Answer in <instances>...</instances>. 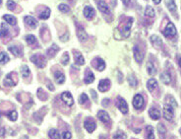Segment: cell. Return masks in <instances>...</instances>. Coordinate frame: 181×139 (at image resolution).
Masks as SVG:
<instances>
[{
    "label": "cell",
    "instance_id": "obj_1",
    "mask_svg": "<svg viewBox=\"0 0 181 139\" xmlns=\"http://www.w3.org/2000/svg\"><path fill=\"white\" fill-rule=\"evenodd\" d=\"M133 19L132 18H127L126 19V22H123L119 25V31L122 34V36L124 38H128L130 35V29L132 26Z\"/></svg>",
    "mask_w": 181,
    "mask_h": 139
},
{
    "label": "cell",
    "instance_id": "obj_2",
    "mask_svg": "<svg viewBox=\"0 0 181 139\" xmlns=\"http://www.w3.org/2000/svg\"><path fill=\"white\" fill-rule=\"evenodd\" d=\"M31 60H32V62H34L37 67H39V68H44L45 64H46V60H45L44 55L40 53L34 54V55L31 57Z\"/></svg>",
    "mask_w": 181,
    "mask_h": 139
},
{
    "label": "cell",
    "instance_id": "obj_3",
    "mask_svg": "<svg viewBox=\"0 0 181 139\" xmlns=\"http://www.w3.org/2000/svg\"><path fill=\"white\" fill-rule=\"evenodd\" d=\"M18 82L17 74L15 72H11L6 76L5 80H4V85L12 87V86H15Z\"/></svg>",
    "mask_w": 181,
    "mask_h": 139
},
{
    "label": "cell",
    "instance_id": "obj_4",
    "mask_svg": "<svg viewBox=\"0 0 181 139\" xmlns=\"http://www.w3.org/2000/svg\"><path fill=\"white\" fill-rule=\"evenodd\" d=\"M163 35L167 38H172L176 35V28L173 25V23L169 22L166 25L165 29L163 30Z\"/></svg>",
    "mask_w": 181,
    "mask_h": 139
},
{
    "label": "cell",
    "instance_id": "obj_5",
    "mask_svg": "<svg viewBox=\"0 0 181 139\" xmlns=\"http://www.w3.org/2000/svg\"><path fill=\"white\" fill-rule=\"evenodd\" d=\"M163 116L166 121H171L173 116H174V112H173V108L170 105H164Z\"/></svg>",
    "mask_w": 181,
    "mask_h": 139
},
{
    "label": "cell",
    "instance_id": "obj_6",
    "mask_svg": "<svg viewBox=\"0 0 181 139\" xmlns=\"http://www.w3.org/2000/svg\"><path fill=\"white\" fill-rule=\"evenodd\" d=\"M92 64H93V66H94L96 69H97L99 71H102V70H104V68H105V62L102 60L101 58H99V57L95 58L94 60H93Z\"/></svg>",
    "mask_w": 181,
    "mask_h": 139
},
{
    "label": "cell",
    "instance_id": "obj_7",
    "mask_svg": "<svg viewBox=\"0 0 181 139\" xmlns=\"http://www.w3.org/2000/svg\"><path fill=\"white\" fill-rule=\"evenodd\" d=\"M133 106H134L135 109H142L143 106H144V98L142 97V95L137 94L133 99Z\"/></svg>",
    "mask_w": 181,
    "mask_h": 139
},
{
    "label": "cell",
    "instance_id": "obj_8",
    "mask_svg": "<svg viewBox=\"0 0 181 139\" xmlns=\"http://www.w3.org/2000/svg\"><path fill=\"white\" fill-rule=\"evenodd\" d=\"M133 50H134V57L136 61H137L138 63H142L143 59H144V53H143L141 49L139 47V45H135Z\"/></svg>",
    "mask_w": 181,
    "mask_h": 139
},
{
    "label": "cell",
    "instance_id": "obj_9",
    "mask_svg": "<svg viewBox=\"0 0 181 139\" xmlns=\"http://www.w3.org/2000/svg\"><path fill=\"white\" fill-rule=\"evenodd\" d=\"M61 99L64 103H65L67 106H73L74 104V100H73V97L72 95L70 94L69 92H64L62 95H61Z\"/></svg>",
    "mask_w": 181,
    "mask_h": 139
},
{
    "label": "cell",
    "instance_id": "obj_10",
    "mask_svg": "<svg viewBox=\"0 0 181 139\" xmlns=\"http://www.w3.org/2000/svg\"><path fill=\"white\" fill-rule=\"evenodd\" d=\"M118 102H117V107L123 114H127L128 112V105L125 102L124 99H122L121 97H118Z\"/></svg>",
    "mask_w": 181,
    "mask_h": 139
},
{
    "label": "cell",
    "instance_id": "obj_11",
    "mask_svg": "<svg viewBox=\"0 0 181 139\" xmlns=\"http://www.w3.org/2000/svg\"><path fill=\"white\" fill-rule=\"evenodd\" d=\"M84 126H85V128L88 130V132H93V131H95V129H96V127H97L96 123H95V121L90 118L86 119L85 123H84Z\"/></svg>",
    "mask_w": 181,
    "mask_h": 139
},
{
    "label": "cell",
    "instance_id": "obj_12",
    "mask_svg": "<svg viewBox=\"0 0 181 139\" xmlns=\"http://www.w3.org/2000/svg\"><path fill=\"white\" fill-rule=\"evenodd\" d=\"M95 15H96V11H95V9L93 8V7L86 6L84 8V16L88 19V20L93 19L95 17Z\"/></svg>",
    "mask_w": 181,
    "mask_h": 139
},
{
    "label": "cell",
    "instance_id": "obj_13",
    "mask_svg": "<svg viewBox=\"0 0 181 139\" xmlns=\"http://www.w3.org/2000/svg\"><path fill=\"white\" fill-rule=\"evenodd\" d=\"M110 88V81L108 79H103L99 83V90L101 92H105Z\"/></svg>",
    "mask_w": 181,
    "mask_h": 139
},
{
    "label": "cell",
    "instance_id": "obj_14",
    "mask_svg": "<svg viewBox=\"0 0 181 139\" xmlns=\"http://www.w3.org/2000/svg\"><path fill=\"white\" fill-rule=\"evenodd\" d=\"M24 21H25L26 25L29 26V27L32 28V29H35L37 25V20H35L34 17H32V16H26L25 18H24Z\"/></svg>",
    "mask_w": 181,
    "mask_h": 139
},
{
    "label": "cell",
    "instance_id": "obj_15",
    "mask_svg": "<svg viewBox=\"0 0 181 139\" xmlns=\"http://www.w3.org/2000/svg\"><path fill=\"white\" fill-rule=\"evenodd\" d=\"M73 53H74V60H75V63L78 64V65H83V64L85 63V59L82 54H81L78 50H73Z\"/></svg>",
    "mask_w": 181,
    "mask_h": 139
},
{
    "label": "cell",
    "instance_id": "obj_16",
    "mask_svg": "<svg viewBox=\"0 0 181 139\" xmlns=\"http://www.w3.org/2000/svg\"><path fill=\"white\" fill-rule=\"evenodd\" d=\"M95 80V76H94V73L92 72V71L90 70L89 68L86 69V72H85V78H84V81L86 84H90L92 82H94Z\"/></svg>",
    "mask_w": 181,
    "mask_h": 139
},
{
    "label": "cell",
    "instance_id": "obj_17",
    "mask_svg": "<svg viewBox=\"0 0 181 139\" xmlns=\"http://www.w3.org/2000/svg\"><path fill=\"white\" fill-rule=\"evenodd\" d=\"M54 78H55V81L58 84H62L65 81V75L60 70H57L54 72Z\"/></svg>",
    "mask_w": 181,
    "mask_h": 139
},
{
    "label": "cell",
    "instance_id": "obj_18",
    "mask_svg": "<svg viewBox=\"0 0 181 139\" xmlns=\"http://www.w3.org/2000/svg\"><path fill=\"white\" fill-rule=\"evenodd\" d=\"M149 114L150 116L152 117L153 119H154V121H158V119L161 117V112H159V111L157 108H151L149 111Z\"/></svg>",
    "mask_w": 181,
    "mask_h": 139
},
{
    "label": "cell",
    "instance_id": "obj_19",
    "mask_svg": "<svg viewBox=\"0 0 181 139\" xmlns=\"http://www.w3.org/2000/svg\"><path fill=\"white\" fill-rule=\"evenodd\" d=\"M147 88L148 90L150 91V92L153 93L154 90L158 88V82H157L156 79H150L149 81H148L147 83Z\"/></svg>",
    "mask_w": 181,
    "mask_h": 139
},
{
    "label": "cell",
    "instance_id": "obj_20",
    "mask_svg": "<svg viewBox=\"0 0 181 139\" xmlns=\"http://www.w3.org/2000/svg\"><path fill=\"white\" fill-rule=\"evenodd\" d=\"M97 117L99 118V121H101L102 123H108L109 121V116H108V114L106 112H104V111H99V112H97Z\"/></svg>",
    "mask_w": 181,
    "mask_h": 139
},
{
    "label": "cell",
    "instance_id": "obj_21",
    "mask_svg": "<svg viewBox=\"0 0 181 139\" xmlns=\"http://www.w3.org/2000/svg\"><path fill=\"white\" fill-rule=\"evenodd\" d=\"M58 50H59V47H57L55 44L52 45L51 47H49V49H47V51H46L47 56H48V57H53L57 53V51H58Z\"/></svg>",
    "mask_w": 181,
    "mask_h": 139
},
{
    "label": "cell",
    "instance_id": "obj_22",
    "mask_svg": "<svg viewBox=\"0 0 181 139\" xmlns=\"http://www.w3.org/2000/svg\"><path fill=\"white\" fill-rule=\"evenodd\" d=\"M3 19L6 21V23L10 24V25H12V26H16V24H17V19L12 15H8V14H6V15L3 16Z\"/></svg>",
    "mask_w": 181,
    "mask_h": 139
},
{
    "label": "cell",
    "instance_id": "obj_23",
    "mask_svg": "<svg viewBox=\"0 0 181 139\" xmlns=\"http://www.w3.org/2000/svg\"><path fill=\"white\" fill-rule=\"evenodd\" d=\"M49 15H50V9H49L48 7H45L44 9V11L40 12L39 14V19H42V20H46V19L49 18Z\"/></svg>",
    "mask_w": 181,
    "mask_h": 139
},
{
    "label": "cell",
    "instance_id": "obj_24",
    "mask_svg": "<svg viewBox=\"0 0 181 139\" xmlns=\"http://www.w3.org/2000/svg\"><path fill=\"white\" fill-rule=\"evenodd\" d=\"M26 40H27L28 45H35L37 47H39V45H37V40L34 35H28L27 37H26Z\"/></svg>",
    "mask_w": 181,
    "mask_h": 139
},
{
    "label": "cell",
    "instance_id": "obj_25",
    "mask_svg": "<svg viewBox=\"0 0 181 139\" xmlns=\"http://www.w3.org/2000/svg\"><path fill=\"white\" fill-rule=\"evenodd\" d=\"M161 80L163 81V82L164 84H169L171 82V76H170V74L167 72V71H165V72H163V73H161Z\"/></svg>",
    "mask_w": 181,
    "mask_h": 139
},
{
    "label": "cell",
    "instance_id": "obj_26",
    "mask_svg": "<svg viewBox=\"0 0 181 139\" xmlns=\"http://www.w3.org/2000/svg\"><path fill=\"white\" fill-rule=\"evenodd\" d=\"M166 6H167L168 10L170 12H172L173 14H175L176 12V4L174 2V0H165Z\"/></svg>",
    "mask_w": 181,
    "mask_h": 139
},
{
    "label": "cell",
    "instance_id": "obj_27",
    "mask_svg": "<svg viewBox=\"0 0 181 139\" xmlns=\"http://www.w3.org/2000/svg\"><path fill=\"white\" fill-rule=\"evenodd\" d=\"M158 131L159 133V138H161V139H165L166 129H165V126H164L163 123L158 124Z\"/></svg>",
    "mask_w": 181,
    "mask_h": 139
},
{
    "label": "cell",
    "instance_id": "obj_28",
    "mask_svg": "<svg viewBox=\"0 0 181 139\" xmlns=\"http://www.w3.org/2000/svg\"><path fill=\"white\" fill-rule=\"evenodd\" d=\"M147 70H148V73H149L150 75H154V74L157 73V68L152 61H149L147 63Z\"/></svg>",
    "mask_w": 181,
    "mask_h": 139
},
{
    "label": "cell",
    "instance_id": "obj_29",
    "mask_svg": "<svg viewBox=\"0 0 181 139\" xmlns=\"http://www.w3.org/2000/svg\"><path fill=\"white\" fill-rule=\"evenodd\" d=\"M146 139H154V128L151 125L146 126Z\"/></svg>",
    "mask_w": 181,
    "mask_h": 139
},
{
    "label": "cell",
    "instance_id": "obj_30",
    "mask_svg": "<svg viewBox=\"0 0 181 139\" xmlns=\"http://www.w3.org/2000/svg\"><path fill=\"white\" fill-rule=\"evenodd\" d=\"M151 42H152V44L154 45H156L157 47H161V45H163V40H161V39H159L158 36H156V35L151 37Z\"/></svg>",
    "mask_w": 181,
    "mask_h": 139
},
{
    "label": "cell",
    "instance_id": "obj_31",
    "mask_svg": "<svg viewBox=\"0 0 181 139\" xmlns=\"http://www.w3.org/2000/svg\"><path fill=\"white\" fill-rule=\"evenodd\" d=\"M97 6H99V10L101 12H103V13H108L109 12L108 6L106 5V3L104 1H99L97 2Z\"/></svg>",
    "mask_w": 181,
    "mask_h": 139
},
{
    "label": "cell",
    "instance_id": "obj_32",
    "mask_svg": "<svg viewBox=\"0 0 181 139\" xmlns=\"http://www.w3.org/2000/svg\"><path fill=\"white\" fill-rule=\"evenodd\" d=\"M77 36H78V38H79L80 40H86L88 39V35L86 34L85 31L83 30V29H81V28H78Z\"/></svg>",
    "mask_w": 181,
    "mask_h": 139
},
{
    "label": "cell",
    "instance_id": "obj_33",
    "mask_svg": "<svg viewBox=\"0 0 181 139\" xmlns=\"http://www.w3.org/2000/svg\"><path fill=\"white\" fill-rule=\"evenodd\" d=\"M8 49H9V51H11L12 53H13L15 56H20V55H22V54H21V50H20V49H19L18 47H16V45H12V47H8Z\"/></svg>",
    "mask_w": 181,
    "mask_h": 139
},
{
    "label": "cell",
    "instance_id": "obj_34",
    "mask_svg": "<svg viewBox=\"0 0 181 139\" xmlns=\"http://www.w3.org/2000/svg\"><path fill=\"white\" fill-rule=\"evenodd\" d=\"M6 116L12 121H17V118H18V114H17V112H16V111H10V112H8L6 114Z\"/></svg>",
    "mask_w": 181,
    "mask_h": 139
},
{
    "label": "cell",
    "instance_id": "obj_35",
    "mask_svg": "<svg viewBox=\"0 0 181 139\" xmlns=\"http://www.w3.org/2000/svg\"><path fill=\"white\" fill-rule=\"evenodd\" d=\"M21 74H22V76L24 78H28L29 76H30V69H29V67L27 65H23L22 68H21Z\"/></svg>",
    "mask_w": 181,
    "mask_h": 139
},
{
    "label": "cell",
    "instance_id": "obj_36",
    "mask_svg": "<svg viewBox=\"0 0 181 139\" xmlns=\"http://www.w3.org/2000/svg\"><path fill=\"white\" fill-rule=\"evenodd\" d=\"M8 28H7L6 24H1V30H0V37H6L8 35Z\"/></svg>",
    "mask_w": 181,
    "mask_h": 139
},
{
    "label": "cell",
    "instance_id": "obj_37",
    "mask_svg": "<svg viewBox=\"0 0 181 139\" xmlns=\"http://www.w3.org/2000/svg\"><path fill=\"white\" fill-rule=\"evenodd\" d=\"M37 97H39L42 101H45L47 99V94L42 89V88H39V89L37 90Z\"/></svg>",
    "mask_w": 181,
    "mask_h": 139
},
{
    "label": "cell",
    "instance_id": "obj_38",
    "mask_svg": "<svg viewBox=\"0 0 181 139\" xmlns=\"http://www.w3.org/2000/svg\"><path fill=\"white\" fill-rule=\"evenodd\" d=\"M48 135L51 139H59V132L56 129H51V130H49Z\"/></svg>",
    "mask_w": 181,
    "mask_h": 139
},
{
    "label": "cell",
    "instance_id": "obj_39",
    "mask_svg": "<svg viewBox=\"0 0 181 139\" xmlns=\"http://www.w3.org/2000/svg\"><path fill=\"white\" fill-rule=\"evenodd\" d=\"M128 82H129L130 86H132V87H136V86L138 85V81L134 75H129V77H128Z\"/></svg>",
    "mask_w": 181,
    "mask_h": 139
},
{
    "label": "cell",
    "instance_id": "obj_40",
    "mask_svg": "<svg viewBox=\"0 0 181 139\" xmlns=\"http://www.w3.org/2000/svg\"><path fill=\"white\" fill-rule=\"evenodd\" d=\"M9 61V56L5 52H0V64H4Z\"/></svg>",
    "mask_w": 181,
    "mask_h": 139
},
{
    "label": "cell",
    "instance_id": "obj_41",
    "mask_svg": "<svg viewBox=\"0 0 181 139\" xmlns=\"http://www.w3.org/2000/svg\"><path fill=\"white\" fill-rule=\"evenodd\" d=\"M145 14H146L147 16L149 17H154V10L153 8H152L151 6H147L146 7V10H145Z\"/></svg>",
    "mask_w": 181,
    "mask_h": 139
},
{
    "label": "cell",
    "instance_id": "obj_42",
    "mask_svg": "<svg viewBox=\"0 0 181 139\" xmlns=\"http://www.w3.org/2000/svg\"><path fill=\"white\" fill-rule=\"evenodd\" d=\"M113 139H126V135L125 133L121 132V131H117L116 133H114Z\"/></svg>",
    "mask_w": 181,
    "mask_h": 139
},
{
    "label": "cell",
    "instance_id": "obj_43",
    "mask_svg": "<svg viewBox=\"0 0 181 139\" xmlns=\"http://www.w3.org/2000/svg\"><path fill=\"white\" fill-rule=\"evenodd\" d=\"M58 9L61 12H63V13H67V12L70 11V8H69V6L66 5V4H60V5L58 6Z\"/></svg>",
    "mask_w": 181,
    "mask_h": 139
},
{
    "label": "cell",
    "instance_id": "obj_44",
    "mask_svg": "<svg viewBox=\"0 0 181 139\" xmlns=\"http://www.w3.org/2000/svg\"><path fill=\"white\" fill-rule=\"evenodd\" d=\"M79 102L80 104H86L87 102H89V98H88V96L86 94H82L79 98Z\"/></svg>",
    "mask_w": 181,
    "mask_h": 139
},
{
    "label": "cell",
    "instance_id": "obj_45",
    "mask_svg": "<svg viewBox=\"0 0 181 139\" xmlns=\"http://www.w3.org/2000/svg\"><path fill=\"white\" fill-rule=\"evenodd\" d=\"M61 62H62L63 65H67L68 62H69V54L67 52H65V53L63 54L62 58H61Z\"/></svg>",
    "mask_w": 181,
    "mask_h": 139
},
{
    "label": "cell",
    "instance_id": "obj_46",
    "mask_svg": "<svg viewBox=\"0 0 181 139\" xmlns=\"http://www.w3.org/2000/svg\"><path fill=\"white\" fill-rule=\"evenodd\" d=\"M7 7H8L9 10H14L16 7V3L14 1H12V0H8L7 1Z\"/></svg>",
    "mask_w": 181,
    "mask_h": 139
},
{
    "label": "cell",
    "instance_id": "obj_47",
    "mask_svg": "<svg viewBox=\"0 0 181 139\" xmlns=\"http://www.w3.org/2000/svg\"><path fill=\"white\" fill-rule=\"evenodd\" d=\"M71 137H72V135L69 131H64L62 133V139H71Z\"/></svg>",
    "mask_w": 181,
    "mask_h": 139
},
{
    "label": "cell",
    "instance_id": "obj_48",
    "mask_svg": "<svg viewBox=\"0 0 181 139\" xmlns=\"http://www.w3.org/2000/svg\"><path fill=\"white\" fill-rule=\"evenodd\" d=\"M109 104V100L108 99H104L103 101H102V106L103 107H108Z\"/></svg>",
    "mask_w": 181,
    "mask_h": 139
},
{
    "label": "cell",
    "instance_id": "obj_49",
    "mask_svg": "<svg viewBox=\"0 0 181 139\" xmlns=\"http://www.w3.org/2000/svg\"><path fill=\"white\" fill-rule=\"evenodd\" d=\"M47 87H48V89H49V90H51V91H53V90H54L53 85H52V84H50L49 82H47Z\"/></svg>",
    "mask_w": 181,
    "mask_h": 139
},
{
    "label": "cell",
    "instance_id": "obj_50",
    "mask_svg": "<svg viewBox=\"0 0 181 139\" xmlns=\"http://www.w3.org/2000/svg\"><path fill=\"white\" fill-rule=\"evenodd\" d=\"M4 135H5V129L1 128V129H0V136L2 137V136H4Z\"/></svg>",
    "mask_w": 181,
    "mask_h": 139
},
{
    "label": "cell",
    "instance_id": "obj_51",
    "mask_svg": "<svg viewBox=\"0 0 181 139\" xmlns=\"http://www.w3.org/2000/svg\"><path fill=\"white\" fill-rule=\"evenodd\" d=\"M130 1H131V0H122L123 4H124V5H125V6H128V5H129Z\"/></svg>",
    "mask_w": 181,
    "mask_h": 139
},
{
    "label": "cell",
    "instance_id": "obj_52",
    "mask_svg": "<svg viewBox=\"0 0 181 139\" xmlns=\"http://www.w3.org/2000/svg\"><path fill=\"white\" fill-rule=\"evenodd\" d=\"M90 93H92V95H93V97H94V99H97V94H96V92H95L94 90H92V91H90Z\"/></svg>",
    "mask_w": 181,
    "mask_h": 139
},
{
    "label": "cell",
    "instance_id": "obj_53",
    "mask_svg": "<svg viewBox=\"0 0 181 139\" xmlns=\"http://www.w3.org/2000/svg\"><path fill=\"white\" fill-rule=\"evenodd\" d=\"M153 1H154V4H159V3H161V0H153Z\"/></svg>",
    "mask_w": 181,
    "mask_h": 139
},
{
    "label": "cell",
    "instance_id": "obj_54",
    "mask_svg": "<svg viewBox=\"0 0 181 139\" xmlns=\"http://www.w3.org/2000/svg\"><path fill=\"white\" fill-rule=\"evenodd\" d=\"M135 132H140V129H135Z\"/></svg>",
    "mask_w": 181,
    "mask_h": 139
},
{
    "label": "cell",
    "instance_id": "obj_55",
    "mask_svg": "<svg viewBox=\"0 0 181 139\" xmlns=\"http://www.w3.org/2000/svg\"><path fill=\"white\" fill-rule=\"evenodd\" d=\"M179 65H180V67H181V58L179 59Z\"/></svg>",
    "mask_w": 181,
    "mask_h": 139
},
{
    "label": "cell",
    "instance_id": "obj_56",
    "mask_svg": "<svg viewBox=\"0 0 181 139\" xmlns=\"http://www.w3.org/2000/svg\"><path fill=\"white\" fill-rule=\"evenodd\" d=\"M179 133H180V134H181V128H180V129H179Z\"/></svg>",
    "mask_w": 181,
    "mask_h": 139
},
{
    "label": "cell",
    "instance_id": "obj_57",
    "mask_svg": "<svg viewBox=\"0 0 181 139\" xmlns=\"http://www.w3.org/2000/svg\"><path fill=\"white\" fill-rule=\"evenodd\" d=\"M1 1H2V0H0V3H1Z\"/></svg>",
    "mask_w": 181,
    "mask_h": 139
}]
</instances>
